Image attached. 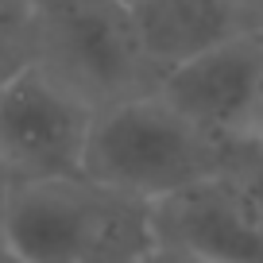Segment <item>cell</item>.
Returning a JSON list of instances; mask_svg holds the SVG:
<instances>
[{"label": "cell", "instance_id": "cell-7", "mask_svg": "<svg viewBox=\"0 0 263 263\" xmlns=\"http://www.w3.org/2000/svg\"><path fill=\"white\" fill-rule=\"evenodd\" d=\"M140 43L159 78L252 27L248 0H143L132 8Z\"/></svg>", "mask_w": 263, "mask_h": 263}, {"label": "cell", "instance_id": "cell-13", "mask_svg": "<svg viewBox=\"0 0 263 263\" xmlns=\"http://www.w3.org/2000/svg\"><path fill=\"white\" fill-rule=\"evenodd\" d=\"M248 4H252V27L263 35V0H248Z\"/></svg>", "mask_w": 263, "mask_h": 263}, {"label": "cell", "instance_id": "cell-15", "mask_svg": "<svg viewBox=\"0 0 263 263\" xmlns=\"http://www.w3.org/2000/svg\"><path fill=\"white\" fill-rule=\"evenodd\" d=\"M120 4H128V8H136V4H143V0H120Z\"/></svg>", "mask_w": 263, "mask_h": 263}, {"label": "cell", "instance_id": "cell-6", "mask_svg": "<svg viewBox=\"0 0 263 263\" xmlns=\"http://www.w3.org/2000/svg\"><path fill=\"white\" fill-rule=\"evenodd\" d=\"M155 244L205 263H263V229L217 174L151 205Z\"/></svg>", "mask_w": 263, "mask_h": 263}, {"label": "cell", "instance_id": "cell-10", "mask_svg": "<svg viewBox=\"0 0 263 263\" xmlns=\"http://www.w3.org/2000/svg\"><path fill=\"white\" fill-rule=\"evenodd\" d=\"M140 263H205V259H197V255H186V252H178V248H163V244H155Z\"/></svg>", "mask_w": 263, "mask_h": 263}, {"label": "cell", "instance_id": "cell-11", "mask_svg": "<svg viewBox=\"0 0 263 263\" xmlns=\"http://www.w3.org/2000/svg\"><path fill=\"white\" fill-rule=\"evenodd\" d=\"M8 197H12V174H8V166L0 163V221H4V209H8Z\"/></svg>", "mask_w": 263, "mask_h": 263}, {"label": "cell", "instance_id": "cell-4", "mask_svg": "<svg viewBox=\"0 0 263 263\" xmlns=\"http://www.w3.org/2000/svg\"><path fill=\"white\" fill-rule=\"evenodd\" d=\"M97 108L50 78L39 62L0 82V163L12 186L85 174Z\"/></svg>", "mask_w": 263, "mask_h": 263}, {"label": "cell", "instance_id": "cell-3", "mask_svg": "<svg viewBox=\"0 0 263 263\" xmlns=\"http://www.w3.org/2000/svg\"><path fill=\"white\" fill-rule=\"evenodd\" d=\"M31 62L97 112L159 85L132 8L120 0H35Z\"/></svg>", "mask_w": 263, "mask_h": 263}, {"label": "cell", "instance_id": "cell-14", "mask_svg": "<svg viewBox=\"0 0 263 263\" xmlns=\"http://www.w3.org/2000/svg\"><path fill=\"white\" fill-rule=\"evenodd\" d=\"M0 263H20L16 255H12V248L4 244V236H0Z\"/></svg>", "mask_w": 263, "mask_h": 263}, {"label": "cell", "instance_id": "cell-9", "mask_svg": "<svg viewBox=\"0 0 263 263\" xmlns=\"http://www.w3.org/2000/svg\"><path fill=\"white\" fill-rule=\"evenodd\" d=\"M35 54V0H0V78L16 74Z\"/></svg>", "mask_w": 263, "mask_h": 263}, {"label": "cell", "instance_id": "cell-5", "mask_svg": "<svg viewBox=\"0 0 263 263\" xmlns=\"http://www.w3.org/2000/svg\"><path fill=\"white\" fill-rule=\"evenodd\" d=\"M155 93L217 136H244L263 105V35L244 31L159 78Z\"/></svg>", "mask_w": 263, "mask_h": 263}, {"label": "cell", "instance_id": "cell-12", "mask_svg": "<svg viewBox=\"0 0 263 263\" xmlns=\"http://www.w3.org/2000/svg\"><path fill=\"white\" fill-rule=\"evenodd\" d=\"M248 136H252V140H259L263 143V105L255 108V116H252V124H248Z\"/></svg>", "mask_w": 263, "mask_h": 263}, {"label": "cell", "instance_id": "cell-1", "mask_svg": "<svg viewBox=\"0 0 263 263\" xmlns=\"http://www.w3.org/2000/svg\"><path fill=\"white\" fill-rule=\"evenodd\" d=\"M0 236L20 263H140L155 248L147 201L89 174L12 186Z\"/></svg>", "mask_w": 263, "mask_h": 263}, {"label": "cell", "instance_id": "cell-2", "mask_svg": "<svg viewBox=\"0 0 263 263\" xmlns=\"http://www.w3.org/2000/svg\"><path fill=\"white\" fill-rule=\"evenodd\" d=\"M232 136H217L171 108L159 93H140L97 112L85 147V174L155 205L224 171Z\"/></svg>", "mask_w": 263, "mask_h": 263}, {"label": "cell", "instance_id": "cell-16", "mask_svg": "<svg viewBox=\"0 0 263 263\" xmlns=\"http://www.w3.org/2000/svg\"><path fill=\"white\" fill-rule=\"evenodd\" d=\"M0 82H4V78H0Z\"/></svg>", "mask_w": 263, "mask_h": 263}, {"label": "cell", "instance_id": "cell-8", "mask_svg": "<svg viewBox=\"0 0 263 263\" xmlns=\"http://www.w3.org/2000/svg\"><path fill=\"white\" fill-rule=\"evenodd\" d=\"M221 178L236 190V197L244 201V209L255 217V224L263 229V143L252 136H232L229 159H224Z\"/></svg>", "mask_w": 263, "mask_h": 263}]
</instances>
